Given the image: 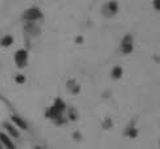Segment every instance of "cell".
<instances>
[{
    "label": "cell",
    "instance_id": "7",
    "mask_svg": "<svg viewBox=\"0 0 160 149\" xmlns=\"http://www.w3.org/2000/svg\"><path fill=\"white\" fill-rule=\"evenodd\" d=\"M3 127H4V129H5V132H7V135L9 136L11 139H17V137H19V131H17V128L15 127V125L9 124V122H4Z\"/></svg>",
    "mask_w": 160,
    "mask_h": 149
},
{
    "label": "cell",
    "instance_id": "17",
    "mask_svg": "<svg viewBox=\"0 0 160 149\" xmlns=\"http://www.w3.org/2000/svg\"><path fill=\"white\" fill-rule=\"evenodd\" d=\"M34 149H42V148H41V146H36V148H34Z\"/></svg>",
    "mask_w": 160,
    "mask_h": 149
},
{
    "label": "cell",
    "instance_id": "5",
    "mask_svg": "<svg viewBox=\"0 0 160 149\" xmlns=\"http://www.w3.org/2000/svg\"><path fill=\"white\" fill-rule=\"evenodd\" d=\"M0 142H1V145H3L5 149H16V145L13 144L12 139H11L7 133L0 132Z\"/></svg>",
    "mask_w": 160,
    "mask_h": 149
},
{
    "label": "cell",
    "instance_id": "6",
    "mask_svg": "<svg viewBox=\"0 0 160 149\" xmlns=\"http://www.w3.org/2000/svg\"><path fill=\"white\" fill-rule=\"evenodd\" d=\"M11 120H12V122L15 124V127L17 129H23V131H27L28 129V124L21 117H19L17 114H12L11 116Z\"/></svg>",
    "mask_w": 160,
    "mask_h": 149
},
{
    "label": "cell",
    "instance_id": "18",
    "mask_svg": "<svg viewBox=\"0 0 160 149\" xmlns=\"http://www.w3.org/2000/svg\"><path fill=\"white\" fill-rule=\"evenodd\" d=\"M1 148H3V146H1V145H0V149H1Z\"/></svg>",
    "mask_w": 160,
    "mask_h": 149
},
{
    "label": "cell",
    "instance_id": "8",
    "mask_svg": "<svg viewBox=\"0 0 160 149\" xmlns=\"http://www.w3.org/2000/svg\"><path fill=\"white\" fill-rule=\"evenodd\" d=\"M111 79H114V80H118V79H120L122 77V75H123V68L122 67H119V65H115V67H112V69H111Z\"/></svg>",
    "mask_w": 160,
    "mask_h": 149
},
{
    "label": "cell",
    "instance_id": "3",
    "mask_svg": "<svg viewBox=\"0 0 160 149\" xmlns=\"http://www.w3.org/2000/svg\"><path fill=\"white\" fill-rule=\"evenodd\" d=\"M15 63L20 68L27 65V63H28V51L27 49H17L16 52H15Z\"/></svg>",
    "mask_w": 160,
    "mask_h": 149
},
{
    "label": "cell",
    "instance_id": "13",
    "mask_svg": "<svg viewBox=\"0 0 160 149\" xmlns=\"http://www.w3.org/2000/svg\"><path fill=\"white\" fill-rule=\"evenodd\" d=\"M127 136L128 137H135V136H138V131H136V128H128V131H127Z\"/></svg>",
    "mask_w": 160,
    "mask_h": 149
},
{
    "label": "cell",
    "instance_id": "10",
    "mask_svg": "<svg viewBox=\"0 0 160 149\" xmlns=\"http://www.w3.org/2000/svg\"><path fill=\"white\" fill-rule=\"evenodd\" d=\"M53 107H54L57 111L61 112V113H64V112L66 111V104H65V101L62 100V99H56L54 103H53Z\"/></svg>",
    "mask_w": 160,
    "mask_h": 149
},
{
    "label": "cell",
    "instance_id": "9",
    "mask_svg": "<svg viewBox=\"0 0 160 149\" xmlns=\"http://www.w3.org/2000/svg\"><path fill=\"white\" fill-rule=\"evenodd\" d=\"M13 44V36L12 35H4L0 39V45L1 47H11Z\"/></svg>",
    "mask_w": 160,
    "mask_h": 149
},
{
    "label": "cell",
    "instance_id": "12",
    "mask_svg": "<svg viewBox=\"0 0 160 149\" xmlns=\"http://www.w3.org/2000/svg\"><path fill=\"white\" fill-rule=\"evenodd\" d=\"M15 81H16L17 84H24L25 83V76L24 75H21V73H19V75H16V77H15Z\"/></svg>",
    "mask_w": 160,
    "mask_h": 149
},
{
    "label": "cell",
    "instance_id": "15",
    "mask_svg": "<svg viewBox=\"0 0 160 149\" xmlns=\"http://www.w3.org/2000/svg\"><path fill=\"white\" fill-rule=\"evenodd\" d=\"M152 5H153V8H155L156 11H160V0H153Z\"/></svg>",
    "mask_w": 160,
    "mask_h": 149
},
{
    "label": "cell",
    "instance_id": "1",
    "mask_svg": "<svg viewBox=\"0 0 160 149\" xmlns=\"http://www.w3.org/2000/svg\"><path fill=\"white\" fill-rule=\"evenodd\" d=\"M41 18H42V12H41L37 7L28 8V10L24 11V14H23V19H24L27 23H36V21L40 20Z\"/></svg>",
    "mask_w": 160,
    "mask_h": 149
},
{
    "label": "cell",
    "instance_id": "2",
    "mask_svg": "<svg viewBox=\"0 0 160 149\" xmlns=\"http://www.w3.org/2000/svg\"><path fill=\"white\" fill-rule=\"evenodd\" d=\"M134 49V40L131 35H124L120 42V51L123 55H130Z\"/></svg>",
    "mask_w": 160,
    "mask_h": 149
},
{
    "label": "cell",
    "instance_id": "4",
    "mask_svg": "<svg viewBox=\"0 0 160 149\" xmlns=\"http://www.w3.org/2000/svg\"><path fill=\"white\" fill-rule=\"evenodd\" d=\"M118 10H119V5H118V3H116L115 0L109 1V3L103 7V11H105V14L107 15V16H112V15H115L116 12H118Z\"/></svg>",
    "mask_w": 160,
    "mask_h": 149
},
{
    "label": "cell",
    "instance_id": "14",
    "mask_svg": "<svg viewBox=\"0 0 160 149\" xmlns=\"http://www.w3.org/2000/svg\"><path fill=\"white\" fill-rule=\"evenodd\" d=\"M69 120H77V112H75V109H69Z\"/></svg>",
    "mask_w": 160,
    "mask_h": 149
},
{
    "label": "cell",
    "instance_id": "11",
    "mask_svg": "<svg viewBox=\"0 0 160 149\" xmlns=\"http://www.w3.org/2000/svg\"><path fill=\"white\" fill-rule=\"evenodd\" d=\"M68 89L72 93H78L79 92V85L75 83V80H69L68 81Z\"/></svg>",
    "mask_w": 160,
    "mask_h": 149
},
{
    "label": "cell",
    "instance_id": "16",
    "mask_svg": "<svg viewBox=\"0 0 160 149\" xmlns=\"http://www.w3.org/2000/svg\"><path fill=\"white\" fill-rule=\"evenodd\" d=\"M75 42L78 43V44H81V43L83 42V37H82V36H79V37H77V40H75Z\"/></svg>",
    "mask_w": 160,
    "mask_h": 149
}]
</instances>
